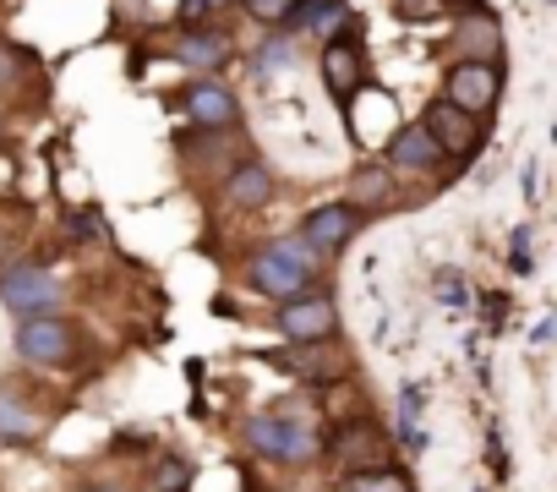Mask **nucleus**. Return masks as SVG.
Wrapping results in <instances>:
<instances>
[{
	"mask_svg": "<svg viewBox=\"0 0 557 492\" xmlns=\"http://www.w3.org/2000/svg\"><path fill=\"white\" fill-rule=\"evenodd\" d=\"M437 0H399V17H432Z\"/></svg>",
	"mask_w": 557,
	"mask_h": 492,
	"instance_id": "393cba45",
	"label": "nucleus"
},
{
	"mask_svg": "<svg viewBox=\"0 0 557 492\" xmlns=\"http://www.w3.org/2000/svg\"><path fill=\"white\" fill-rule=\"evenodd\" d=\"M459 45H465V56H470V61H497V50H503L497 17H492V12L465 17V23H459Z\"/></svg>",
	"mask_w": 557,
	"mask_h": 492,
	"instance_id": "2eb2a0df",
	"label": "nucleus"
},
{
	"mask_svg": "<svg viewBox=\"0 0 557 492\" xmlns=\"http://www.w3.org/2000/svg\"><path fill=\"white\" fill-rule=\"evenodd\" d=\"M285 372H296L301 383H329L345 372V350H334L329 340H290V350L273 356Z\"/></svg>",
	"mask_w": 557,
	"mask_h": 492,
	"instance_id": "1a4fd4ad",
	"label": "nucleus"
},
{
	"mask_svg": "<svg viewBox=\"0 0 557 492\" xmlns=\"http://www.w3.org/2000/svg\"><path fill=\"white\" fill-rule=\"evenodd\" d=\"M339 459H345L350 470H361V465H383V438H377L372 427H350V432L339 438Z\"/></svg>",
	"mask_w": 557,
	"mask_h": 492,
	"instance_id": "f3484780",
	"label": "nucleus"
},
{
	"mask_svg": "<svg viewBox=\"0 0 557 492\" xmlns=\"http://www.w3.org/2000/svg\"><path fill=\"white\" fill-rule=\"evenodd\" d=\"M367 224V213L356 208V202H323V208H312L307 213V224H301V241L312 246V253L323 258V253H345V246L356 241V230Z\"/></svg>",
	"mask_w": 557,
	"mask_h": 492,
	"instance_id": "39448f33",
	"label": "nucleus"
},
{
	"mask_svg": "<svg viewBox=\"0 0 557 492\" xmlns=\"http://www.w3.org/2000/svg\"><path fill=\"white\" fill-rule=\"evenodd\" d=\"M421 405H426L421 383H405V389H399V438H405V448H426V432H421Z\"/></svg>",
	"mask_w": 557,
	"mask_h": 492,
	"instance_id": "a211bd4d",
	"label": "nucleus"
},
{
	"mask_svg": "<svg viewBox=\"0 0 557 492\" xmlns=\"http://www.w3.org/2000/svg\"><path fill=\"white\" fill-rule=\"evenodd\" d=\"M77 492H126V487H77Z\"/></svg>",
	"mask_w": 557,
	"mask_h": 492,
	"instance_id": "c756f323",
	"label": "nucleus"
},
{
	"mask_svg": "<svg viewBox=\"0 0 557 492\" xmlns=\"http://www.w3.org/2000/svg\"><path fill=\"white\" fill-rule=\"evenodd\" d=\"M312 274H318V253H312L301 235H285V241L262 246V253L246 263V280H251L262 296H273V302L301 296V291L312 285Z\"/></svg>",
	"mask_w": 557,
	"mask_h": 492,
	"instance_id": "f257e3e1",
	"label": "nucleus"
},
{
	"mask_svg": "<svg viewBox=\"0 0 557 492\" xmlns=\"http://www.w3.org/2000/svg\"><path fill=\"white\" fill-rule=\"evenodd\" d=\"M443 159H448V153L432 143V132H426L421 121L399 126V132H394V143H388V164H394V170H405V175H432Z\"/></svg>",
	"mask_w": 557,
	"mask_h": 492,
	"instance_id": "9b49d317",
	"label": "nucleus"
},
{
	"mask_svg": "<svg viewBox=\"0 0 557 492\" xmlns=\"http://www.w3.org/2000/svg\"><path fill=\"white\" fill-rule=\"evenodd\" d=\"M219 0H181V23H197L202 12H213Z\"/></svg>",
	"mask_w": 557,
	"mask_h": 492,
	"instance_id": "a878e982",
	"label": "nucleus"
},
{
	"mask_svg": "<svg viewBox=\"0 0 557 492\" xmlns=\"http://www.w3.org/2000/svg\"><path fill=\"white\" fill-rule=\"evenodd\" d=\"M66 230H72V235H94V230H99V219H94V213H72V219H66Z\"/></svg>",
	"mask_w": 557,
	"mask_h": 492,
	"instance_id": "c85d7f7f",
	"label": "nucleus"
},
{
	"mask_svg": "<svg viewBox=\"0 0 557 492\" xmlns=\"http://www.w3.org/2000/svg\"><path fill=\"white\" fill-rule=\"evenodd\" d=\"M72 350H77L72 323H61V318H50V312L23 318V329H17V356H23L28 367H66Z\"/></svg>",
	"mask_w": 557,
	"mask_h": 492,
	"instance_id": "7ed1b4c3",
	"label": "nucleus"
},
{
	"mask_svg": "<svg viewBox=\"0 0 557 492\" xmlns=\"http://www.w3.org/2000/svg\"><path fill=\"white\" fill-rule=\"evenodd\" d=\"M175 56H181L191 72H213V66L230 56V45H224L219 28H191V23H186V34L175 39Z\"/></svg>",
	"mask_w": 557,
	"mask_h": 492,
	"instance_id": "4468645a",
	"label": "nucleus"
},
{
	"mask_svg": "<svg viewBox=\"0 0 557 492\" xmlns=\"http://www.w3.org/2000/svg\"><path fill=\"white\" fill-rule=\"evenodd\" d=\"M497 94H503V66L497 61H459L443 83V99L470 110V115H486L497 104Z\"/></svg>",
	"mask_w": 557,
	"mask_h": 492,
	"instance_id": "20e7f679",
	"label": "nucleus"
},
{
	"mask_svg": "<svg viewBox=\"0 0 557 492\" xmlns=\"http://www.w3.org/2000/svg\"><path fill=\"white\" fill-rule=\"evenodd\" d=\"M246 12H251L262 28H285L290 12H296V0H246Z\"/></svg>",
	"mask_w": 557,
	"mask_h": 492,
	"instance_id": "aec40b11",
	"label": "nucleus"
},
{
	"mask_svg": "<svg viewBox=\"0 0 557 492\" xmlns=\"http://www.w3.org/2000/svg\"><path fill=\"white\" fill-rule=\"evenodd\" d=\"M186 115H191L202 132H235V126H240L235 94H230L224 83H213V77H197V83L186 88Z\"/></svg>",
	"mask_w": 557,
	"mask_h": 492,
	"instance_id": "6e6552de",
	"label": "nucleus"
},
{
	"mask_svg": "<svg viewBox=\"0 0 557 492\" xmlns=\"http://www.w3.org/2000/svg\"><path fill=\"white\" fill-rule=\"evenodd\" d=\"M0 302H7V312H17V318H34V312H50L61 302V285L45 269L23 263V269H12L7 280H0Z\"/></svg>",
	"mask_w": 557,
	"mask_h": 492,
	"instance_id": "423d86ee",
	"label": "nucleus"
},
{
	"mask_svg": "<svg viewBox=\"0 0 557 492\" xmlns=\"http://www.w3.org/2000/svg\"><path fill=\"white\" fill-rule=\"evenodd\" d=\"M421 126L432 132V143H437L443 153H470V148H475V115L459 110V104H448V99L426 104Z\"/></svg>",
	"mask_w": 557,
	"mask_h": 492,
	"instance_id": "f8f14e48",
	"label": "nucleus"
},
{
	"mask_svg": "<svg viewBox=\"0 0 557 492\" xmlns=\"http://www.w3.org/2000/svg\"><path fill=\"white\" fill-rule=\"evenodd\" d=\"M339 329V312L329 296H290L278 307V334L285 340H329Z\"/></svg>",
	"mask_w": 557,
	"mask_h": 492,
	"instance_id": "0eeeda50",
	"label": "nucleus"
},
{
	"mask_svg": "<svg viewBox=\"0 0 557 492\" xmlns=\"http://www.w3.org/2000/svg\"><path fill=\"white\" fill-rule=\"evenodd\" d=\"M437 291H443V302H448V307H459V302H465V285H459L454 274H443V280H437Z\"/></svg>",
	"mask_w": 557,
	"mask_h": 492,
	"instance_id": "cd10ccee",
	"label": "nucleus"
},
{
	"mask_svg": "<svg viewBox=\"0 0 557 492\" xmlns=\"http://www.w3.org/2000/svg\"><path fill=\"white\" fill-rule=\"evenodd\" d=\"M437 7H443V0H437Z\"/></svg>",
	"mask_w": 557,
	"mask_h": 492,
	"instance_id": "7c9ffc66",
	"label": "nucleus"
},
{
	"mask_svg": "<svg viewBox=\"0 0 557 492\" xmlns=\"http://www.w3.org/2000/svg\"><path fill=\"white\" fill-rule=\"evenodd\" d=\"M153 481H159V492H191V465L186 459H164Z\"/></svg>",
	"mask_w": 557,
	"mask_h": 492,
	"instance_id": "4be33fe9",
	"label": "nucleus"
},
{
	"mask_svg": "<svg viewBox=\"0 0 557 492\" xmlns=\"http://www.w3.org/2000/svg\"><path fill=\"white\" fill-rule=\"evenodd\" d=\"M508 269H513V274H530V269H535V258H530V230H524V224H519L513 241H508Z\"/></svg>",
	"mask_w": 557,
	"mask_h": 492,
	"instance_id": "5701e85b",
	"label": "nucleus"
},
{
	"mask_svg": "<svg viewBox=\"0 0 557 492\" xmlns=\"http://www.w3.org/2000/svg\"><path fill=\"white\" fill-rule=\"evenodd\" d=\"M0 432H7V438H34V432H39V421H34L28 410H17L7 394H0Z\"/></svg>",
	"mask_w": 557,
	"mask_h": 492,
	"instance_id": "412c9836",
	"label": "nucleus"
},
{
	"mask_svg": "<svg viewBox=\"0 0 557 492\" xmlns=\"http://www.w3.org/2000/svg\"><path fill=\"white\" fill-rule=\"evenodd\" d=\"M339 17H345V0H296L290 28L296 34H329Z\"/></svg>",
	"mask_w": 557,
	"mask_h": 492,
	"instance_id": "dca6fc26",
	"label": "nucleus"
},
{
	"mask_svg": "<svg viewBox=\"0 0 557 492\" xmlns=\"http://www.w3.org/2000/svg\"><path fill=\"white\" fill-rule=\"evenodd\" d=\"M296 61V45H285V39H273L262 56H257V72H273V66H290Z\"/></svg>",
	"mask_w": 557,
	"mask_h": 492,
	"instance_id": "b1692460",
	"label": "nucleus"
},
{
	"mask_svg": "<svg viewBox=\"0 0 557 492\" xmlns=\"http://www.w3.org/2000/svg\"><path fill=\"white\" fill-rule=\"evenodd\" d=\"M246 443L268 459H285V465H307L318 459V427L307 416H290V410H262L246 421Z\"/></svg>",
	"mask_w": 557,
	"mask_h": 492,
	"instance_id": "f03ea898",
	"label": "nucleus"
},
{
	"mask_svg": "<svg viewBox=\"0 0 557 492\" xmlns=\"http://www.w3.org/2000/svg\"><path fill=\"white\" fill-rule=\"evenodd\" d=\"M339 492H410V481L388 465H361V470H350V481Z\"/></svg>",
	"mask_w": 557,
	"mask_h": 492,
	"instance_id": "6ab92c4d",
	"label": "nucleus"
},
{
	"mask_svg": "<svg viewBox=\"0 0 557 492\" xmlns=\"http://www.w3.org/2000/svg\"><path fill=\"white\" fill-rule=\"evenodd\" d=\"M224 192H230V208H268V197H273V170H268L262 159H240Z\"/></svg>",
	"mask_w": 557,
	"mask_h": 492,
	"instance_id": "ddd939ff",
	"label": "nucleus"
},
{
	"mask_svg": "<svg viewBox=\"0 0 557 492\" xmlns=\"http://www.w3.org/2000/svg\"><path fill=\"white\" fill-rule=\"evenodd\" d=\"M356 192H361V197H377V192H388V181H383L377 170H367V175L356 181Z\"/></svg>",
	"mask_w": 557,
	"mask_h": 492,
	"instance_id": "bb28decb",
	"label": "nucleus"
},
{
	"mask_svg": "<svg viewBox=\"0 0 557 492\" xmlns=\"http://www.w3.org/2000/svg\"><path fill=\"white\" fill-rule=\"evenodd\" d=\"M323 77H329V94L334 99H356L361 88H367V72H361V45H356V28L345 34V39H329V50H323Z\"/></svg>",
	"mask_w": 557,
	"mask_h": 492,
	"instance_id": "9d476101",
	"label": "nucleus"
}]
</instances>
